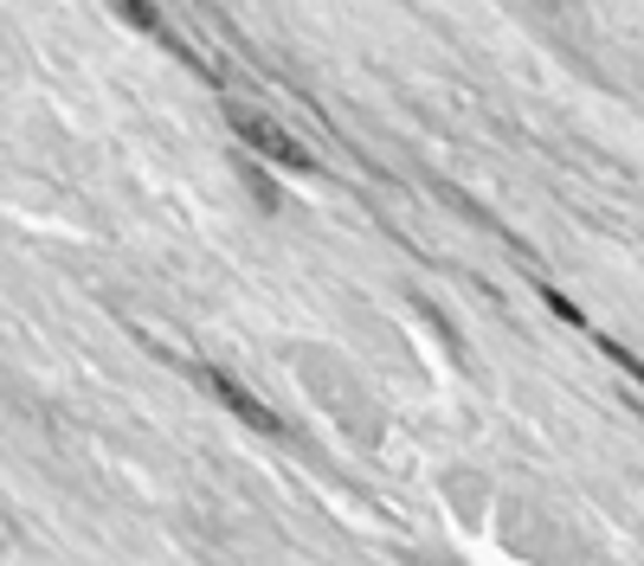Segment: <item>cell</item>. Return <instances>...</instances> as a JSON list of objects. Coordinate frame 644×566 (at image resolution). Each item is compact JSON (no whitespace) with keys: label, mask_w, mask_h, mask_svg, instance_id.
Here are the masks:
<instances>
[{"label":"cell","mask_w":644,"mask_h":566,"mask_svg":"<svg viewBox=\"0 0 644 566\" xmlns=\"http://www.w3.org/2000/svg\"><path fill=\"white\" fill-rule=\"evenodd\" d=\"M232 130H239V142H252V148H258L265 161H278V168H296V174H303V168H316V155H309L303 142L290 136V130H278L271 116H252V110H232Z\"/></svg>","instance_id":"7a4b0ae2"},{"label":"cell","mask_w":644,"mask_h":566,"mask_svg":"<svg viewBox=\"0 0 644 566\" xmlns=\"http://www.w3.org/2000/svg\"><path fill=\"white\" fill-rule=\"evenodd\" d=\"M542 296H548V303H555V316H568L573 329H580V322H586V316H580V309H573L568 296H561V290H555V283H542Z\"/></svg>","instance_id":"3957f363"},{"label":"cell","mask_w":644,"mask_h":566,"mask_svg":"<svg viewBox=\"0 0 644 566\" xmlns=\"http://www.w3.org/2000/svg\"><path fill=\"white\" fill-rule=\"evenodd\" d=\"M201 386L214 393V399L226 406V413H232V419H245V424H252V431H265V438H290L284 419H278V413H271V406H265V399H258L252 386H239L232 373H219V367H201Z\"/></svg>","instance_id":"6da1fadb"}]
</instances>
